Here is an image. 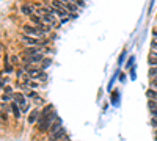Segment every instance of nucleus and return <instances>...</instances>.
Returning <instances> with one entry per match:
<instances>
[{"label":"nucleus","mask_w":157,"mask_h":141,"mask_svg":"<svg viewBox=\"0 0 157 141\" xmlns=\"http://www.w3.org/2000/svg\"><path fill=\"white\" fill-rule=\"evenodd\" d=\"M146 96L149 97V100H155L157 102V89H148Z\"/></svg>","instance_id":"nucleus-11"},{"label":"nucleus","mask_w":157,"mask_h":141,"mask_svg":"<svg viewBox=\"0 0 157 141\" xmlns=\"http://www.w3.org/2000/svg\"><path fill=\"white\" fill-rule=\"evenodd\" d=\"M66 3H63V2H60V0H54L52 2V6H54L55 9H66V6H64Z\"/></svg>","instance_id":"nucleus-12"},{"label":"nucleus","mask_w":157,"mask_h":141,"mask_svg":"<svg viewBox=\"0 0 157 141\" xmlns=\"http://www.w3.org/2000/svg\"><path fill=\"white\" fill-rule=\"evenodd\" d=\"M152 86L157 89V79H154V80H152Z\"/></svg>","instance_id":"nucleus-28"},{"label":"nucleus","mask_w":157,"mask_h":141,"mask_svg":"<svg viewBox=\"0 0 157 141\" xmlns=\"http://www.w3.org/2000/svg\"><path fill=\"white\" fill-rule=\"evenodd\" d=\"M11 61L16 65V63H17V57H16V55H13V57H11Z\"/></svg>","instance_id":"nucleus-27"},{"label":"nucleus","mask_w":157,"mask_h":141,"mask_svg":"<svg viewBox=\"0 0 157 141\" xmlns=\"http://www.w3.org/2000/svg\"><path fill=\"white\" fill-rule=\"evenodd\" d=\"M155 135H157V129H155Z\"/></svg>","instance_id":"nucleus-33"},{"label":"nucleus","mask_w":157,"mask_h":141,"mask_svg":"<svg viewBox=\"0 0 157 141\" xmlns=\"http://www.w3.org/2000/svg\"><path fill=\"white\" fill-rule=\"evenodd\" d=\"M41 19H43L46 24H49L50 27H54V25H55V17H54V14H44Z\"/></svg>","instance_id":"nucleus-9"},{"label":"nucleus","mask_w":157,"mask_h":141,"mask_svg":"<svg viewBox=\"0 0 157 141\" xmlns=\"http://www.w3.org/2000/svg\"><path fill=\"white\" fill-rule=\"evenodd\" d=\"M124 55H126V52H123V55H121V58H120V63H123V60H124Z\"/></svg>","instance_id":"nucleus-29"},{"label":"nucleus","mask_w":157,"mask_h":141,"mask_svg":"<svg viewBox=\"0 0 157 141\" xmlns=\"http://www.w3.org/2000/svg\"><path fill=\"white\" fill-rule=\"evenodd\" d=\"M21 11L24 13V14H27V16H32V8L27 6V5H24V6L21 8Z\"/></svg>","instance_id":"nucleus-15"},{"label":"nucleus","mask_w":157,"mask_h":141,"mask_svg":"<svg viewBox=\"0 0 157 141\" xmlns=\"http://www.w3.org/2000/svg\"><path fill=\"white\" fill-rule=\"evenodd\" d=\"M50 13H52V14H57V16H60V17L68 16V11H66V9H55V8H50Z\"/></svg>","instance_id":"nucleus-10"},{"label":"nucleus","mask_w":157,"mask_h":141,"mask_svg":"<svg viewBox=\"0 0 157 141\" xmlns=\"http://www.w3.org/2000/svg\"><path fill=\"white\" fill-rule=\"evenodd\" d=\"M154 38H155V41H157V32H155V33H154Z\"/></svg>","instance_id":"nucleus-32"},{"label":"nucleus","mask_w":157,"mask_h":141,"mask_svg":"<svg viewBox=\"0 0 157 141\" xmlns=\"http://www.w3.org/2000/svg\"><path fill=\"white\" fill-rule=\"evenodd\" d=\"M151 116L152 118H157V110H151Z\"/></svg>","instance_id":"nucleus-26"},{"label":"nucleus","mask_w":157,"mask_h":141,"mask_svg":"<svg viewBox=\"0 0 157 141\" xmlns=\"http://www.w3.org/2000/svg\"><path fill=\"white\" fill-rule=\"evenodd\" d=\"M3 100H5V102L11 100V96H10V94H5V96H3Z\"/></svg>","instance_id":"nucleus-25"},{"label":"nucleus","mask_w":157,"mask_h":141,"mask_svg":"<svg viewBox=\"0 0 157 141\" xmlns=\"http://www.w3.org/2000/svg\"><path fill=\"white\" fill-rule=\"evenodd\" d=\"M61 141H71V139H69V136H68V138H64V139H61Z\"/></svg>","instance_id":"nucleus-31"},{"label":"nucleus","mask_w":157,"mask_h":141,"mask_svg":"<svg viewBox=\"0 0 157 141\" xmlns=\"http://www.w3.org/2000/svg\"><path fill=\"white\" fill-rule=\"evenodd\" d=\"M11 111L14 113V116H16V118L21 116V110H19V107L16 105V102H14V104H11Z\"/></svg>","instance_id":"nucleus-13"},{"label":"nucleus","mask_w":157,"mask_h":141,"mask_svg":"<svg viewBox=\"0 0 157 141\" xmlns=\"http://www.w3.org/2000/svg\"><path fill=\"white\" fill-rule=\"evenodd\" d=\"M50 63H52V60H50V58H44V60H43V63H41V68H43V69L49 68V66H50Z\"/></svg>","instance_id":"nucleus-18"},{"label":"nucleus","mask_w":157,"mask_h":141,"mask_svg":"<svg viewBox=\"0 0 157 141\" xmlns=\"http://www.w3.org/2000/svg\"><path fill=\"white\" fill-rule=\"evenodd\" d=\"M30 20H32V22H33L35 25H39V24H41V20H43V19L39 17V16H36V14H32V16H30Z\"/></svg>","instance_id":"nucleus-14"},{"label":"nucleus","mask_w":157,"mask_h":141,"mask_svg":"<svg viewBox=\"0 0 157 141\" xmlns=\"http://www.w3.org/2000/svg\"><path fill=\"white\" fill-rule=\"evenodd\" d=\"M148 107H149V110H157V102L155 100H149L148 102Z\"/></svg>","instance_id":"nucleus-20"},{"label":"nucleus","mask_w":157,"mask_h":141,"mask_svg":"<svg viewBox=\"0 0 157 141\" xmlns=\"http://www.w3.org/2000/svg\"><path fill=\"white\" fill-rule=\"evenodd\" d=\"M61 124H63V122H61V119L58 118L54 124H52V127H50V130H49L50 135H54V133H57L58 130H61V129H63V125H61Z\"/></svg>","instance_id":"nucleus-6"},{"label":"nucleus","mask_w":157,"mask_h":141,"mask_svg":"<svg viewBox=\"0 0 157 141\" xmlns=\"http://www.w3.org/2000/svg\"><path fill=\"white\" fill-rule=\"evenodd\" d=\"M148 63H149V66H151V68H157V58H152V57H149Z\"/></svg>","instance_id":"nucleus-19"},{"label":"nucleus","mask_w":157,"mask_h":141,"mask_svg":"<svg viewBox=\"0 0 157 141\" xmlns=\"http://www.w3.org/2000/svg\"><path fill=\"white\" fill-rule=\"evenodd\" d=\"M5 72H13V66L10 65L8 57H5Z\"/></svg>","instance_id":"nucleus-17"},{"label":"nucleus","mask_w":157,"mask_h":141,"mask_svg":"<svg viewBox=\"0 0 157 141\" xmlns=\"http://www.w3.org/2000/svg\"><path fill=\"white\" fill-rule=\"evenodd\" d=\"M151 57H152V58H157V52H154V54H152Z\"/></svg>","instance_id":"nucleus-30"},{"label":"nucleus","mask_w":157,"mask_h":141,"mask_svg":"<svg viewBox=\"0 0 157 141\" xmlns=\"http://www.w3.org/2000/svg\"><path fill=\"white\" fill-rule=\"evenodd\" d=\"M24 32H25V33H30V35H36L38 38H43V36H44V33L39 30L38 27H30V25H25Z\"/></svg>","instance_id":"nucleus-4"},{"label":"nucleus","mask_w":157,"mask_h":141,"mask_svg":"<svg viewBox=\"0 0 157 141\" xmlns=\"http://www.w3.org/2000/svg\"><path fill=\"white\" fill-rule=\"evenodd\" d=\"M57 119H58V114H57V111L54 110L41 124H38V130H39V132H47V130H50L52 124H54Z\"/></svg>","instance_id":"nucleus-1"},{"label":"nucleus","mask_w":157,"mask_h":141,"mask_svg":"<svg viewBox=\"0 0 157 141\" xmlns=\"http://www.w3.org/2000/svg\"><path fill=\"white\" fill-rule=\"evenodd\" d=\"M52 111H54V105H46L44 110H41V114H39V118H38V124H41Z\"/></svg>","instance_id":"nucleus-2"},{"label":"nucleus","mask_w":157,"mask_h":141,"mask_svg":"<svg viewBox=\"0 0 157 141\" xmlns=\"http://www.w3.org/2000/svg\"><path fill=\"white\" fill-rule=\"evenodd\" d=\"M36 54H41V52H39V49L35 47V46H30L29 49L24 50V57H32V55H36Z\"/></svg>","instance_id":"nucleus-8"},{"label":"nucleus","mask_w":157,"mask_h":141,"mask_svg":"<svg viewBox=\"0 0 157 141\" xmlns=\"http://www.w3.org/2000/svg\"><path fill=\"white\" fill-rule=\"evenodd\" d=\"M64 138H68L66 130H64V129H61V130H58L57 133H54V135H50V136H49L50 141H61V139H64Z\"/></svg>","instance_id":"nucleus-5"},{"label":"nucleus","mask_w":157,"mask_h":141,"mask_svg":"<svg viewBox=\"0 0 157 141\" xmlns=\"http://www.w3.org/2000/svg\"><path fill=\"white\" fill-rule=\"evenodd\" d=\"M35 79H39V80H43V82H46V80H47V74H46V72L43 71V72L39 74L38 77H35Z\"/></svg>","instance_id":"nucleus-21"},{"label":"nucleus","mask_w":157,"mask_h":141,"mask_svg":"<svg viewBox=\"0 0 157 141\" xmlns=\"http://www.w3.org/2000/svg\"><path fill=\"white\" fill-rule=\"evenodd\" d=\"M148 74H149V79H152V80L157 79V68H151Z\"/></svg>","instance_id":"nucleus-16"},{"label":"nucleus","mask_w":157,"mask_h":141,"mask_svg":"<svg viewBox=\"0 0 157 141\" xmlns=\"http://www.w3.org/2000/svg\"><path fill=\"white\" fill-rule=\"evenodd\" d=\"M151 47L155 50V52H157V41H152V44H151Z\"/></svg>","instance_id":"nucleus-24"},{"label":"nucleus","mask_w":157,"mask_h":141,"mask_svg":"<svg viewBox=\"0 0 157 141\" xmlns=\"http://www.w3.org/2000/svg\"><path fill=\"white\" fill-rule=\"evenodd\" d=\"M44 57L43 54H36V55H32V57H24V61L27 63V65H30V63H43Z\"/></svg>","instance_id":"nucleus-3"},{"label":"nucleus","mask_w":157,"mask_h":141,"mask_svg":"<svg viewBox=\"0 0 157 141\" xmlns=\"http://www.w3.org/2000/svg\"><path fill=\"white\" fill-rule=\"evenodd\" d=\"M5 93H6V94L13 93V88H11V86H6V88H5Z\"/></svg>","instance_id":"nucleus-23"},{"label":"nucleus","mask_w":157,"mask_h":141,"mask_svg":"<svg viewBox=\"0 0 157 141\" xmlns=\"http://www.w3.org/2000/svg\"><path fill=\"white\" fill-rule=\"evenodd\" d=\"M39 114H41V110L35 108V110L30 113V116H29V124H35V122L38 121V118H39Z\"/></svg>","instance_id":"nucleus-7"},{"label":"nucleus","mask_w":157,"mask_h":141,"mask_svg":"<svg viewBox=\"0 0 157 141\" xmlns=\"http://www.w3.org/2000/svg\"><path fill=\"white\" fill-rule=\"evenodd\" d=\"M151 125L157 129V118H152V121H151Z\"/></svg>","instance_id":"nucleus-22"}]
</instances>
